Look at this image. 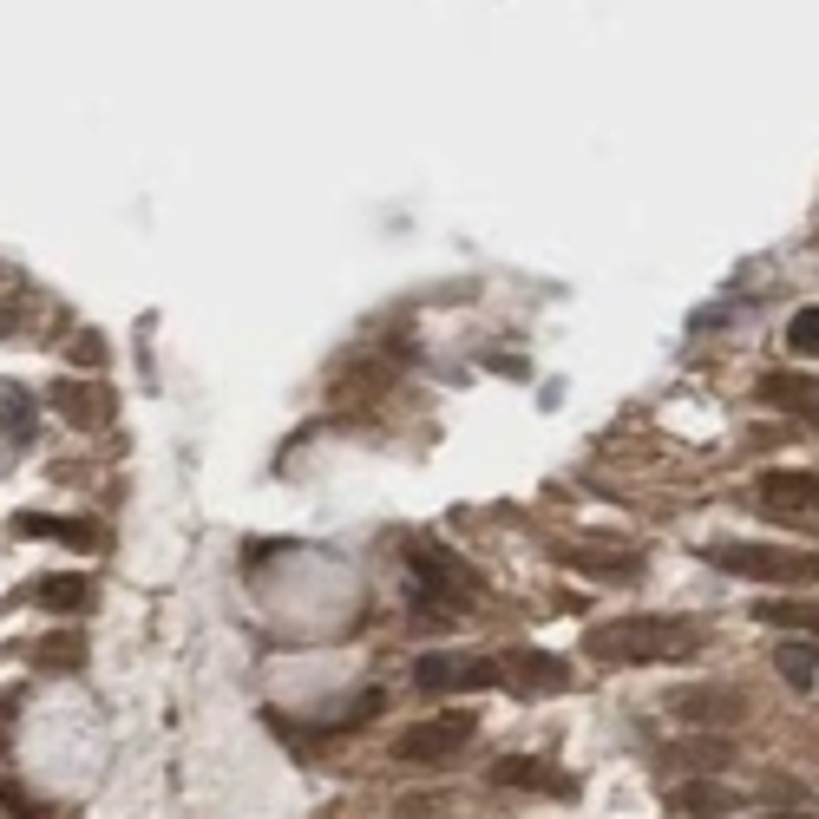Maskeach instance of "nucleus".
<instances>
[{
  "mask_svg": "<svg viewBox=\"0 0 819 819\" xmlns=\"http://www.w3.org/2000/svg\"><path fill=\"white\" fill-rule=\"evenodd\" d=\"M584 649L610 669H649V663H688L702 649V629L682 616H616V623H596Z\"/></svg>",
  "mask_w": 819,
  "mask_h": 819,
  "instance_id": "1",
  "label": "nucleus"
},
{
  "mask_svg": "<svg viewBox=\"0 0 819 819\" xmlns=\"http://www.w3.org/2000/svg\"><path fill=\"white\" fill-rule=\"evenodd\" d=\"M715 571L747 584H819V551H780V544H715Z\"/></svg>",
  "mask_w": 819,
  "mask_h": 819,
  "instance_id": "2",
  "label": "nucleus"
},
{
  "mask_svg": "<svg viewBox=\"0 0 819 819\" xmlns=\"http://www.w3.org/2000/svg\"><path fill=\"white\" fill-rule=\"evenodd\" d=\"M407 571H413V610L433 616V623H447V616H459L472 603V577L459 564H447V557H433V551H413Z\"/></svg>",
  "mask_w": 819,
  "mask_h": 819,
  "instance_id": "3",
  "label": "nucleus"
},
{
  "mask_svg": "<svg viewBox=\"0 0 819 819\" xmlns=\"http://www.w3.org/2000/svg\"><path fill=\"white\" fill-rule=\"evenodd\" d=\"M413 682L427 695H472V688H505V656H420Z\"/></svg>",
  "mask_w": 819,
  "mask_h": 819,
  "instance_id": "4",
  "label": "nucleus"
},
{
  "mask_svg": "<svg viewBox=\"0 0 819 819\" xmlns=\"http://www.w3.org/2000/svg\"><path fill=\"white\" fill-rule=\"evenodd\" d=\"M472 728H479V715H433V721H413V728H400V741H393V760H407V767H427V760H447L452 747L472 741Z\"/></svg>",
  "mask_w": 819,
  "mask_h": 819,
  "instance_id": "5",
  "label": "nucleus"
},
{
  "mask_svg": "<svg viewBox=\"0 0 819 819\" xmlns=\"http://www.w3.org/2000/svg\"><path fill=\"white\" fill-rule=\"evenodd\" d=\"M754 499H760V512L807 519V512H819V472H787V465H774V472H760Z\"/></svg>",
  "mask_w": 819,
  "mask_h": 819,
  "instance_id": "6",
  "label": "nucleus"
},
{
  "mask_svg": "<svg viewBox=\"0 0 819 819\" xmlns=\"http://www.w3.org/2000/svg\"><path fill=\"white\" fill-rule=\"evenodd\" d=\"M747 807L741 787H721L715 774H702V780H675L669 787V813L682 819H735Z\"/></svg>",
  "mask_w": 819,
  "mask_h": 819,
  "instance_id": "7",
  "label": "nucleus"
},
{
  "mask_svg": "<svg viewBox=\"0 0 819 819\" xmlns=\"http://www.w3.org/2000/svg\"><path fill=\"white\" fill-rule=\"evenodd\" d=\"M669 708L682 715V721H695V728L715 735V728H735V721L747 715V695L741 688H682Z\"/></svg>",
  "mask_w": 819,
  "mask_h": 819,
  "instance_id": "8",
  "label": "nucleus"
},
{
  "mask_svg": "<svg viewBox=\"0 0 819 819\" xmlns=\"http://www.w3.org/2000/svg\"><path fill=\"white\" fill-rule=\"evenodd\" d=\"M760 400H767L774 413H800V420H819V380H813V373H794V368L760 373Z\"/></svg>",
  "mask_w": 819,
  "mask_h": 819,
  "instance_id": "9",
  "label": "nucleus"
},
{
  "mask_svg": "<svg viewBox=\"0 0 819 819\" xmlns=\"http://www.w3.org/2000/svg\"><path fill=\"white\" fill-rule=\"evenodd\" d=\"M505 688H524V695H551V688H571V669H564L557 656H538V649H524V656H505Z\"/></svg>",
  "mask_w": 819,
  "mask_h": 819,
  "instance_id": "10",
  "label": "nucleus"
},
{
  "mask_svg": "<svg viewBox=\"0 0 819 819\" xmlns=\"http://www.w3.org/2000/svg\"><path fill=\"white\" fill-rule=\"evenodd\" d=\"M492 780H499V787H524V794H571V780H564L557 767L531 760V754H512V760H499V767H492Z\"/></svg>",
  "mask_w": 819,
  "mask_h": 819,
  "instance_id": "11",
  "label": "nucleus"
},
{
  "mask_svg": "<svg viewBox=\"0 0 819 819\" xmlns=\"http://www.w3.org/2000/svg\"><path fill=\"white\" fill-rule=\"evenodd\" d=\"M728 760H735V741H721V735H695V741L663 747V767H702V774H715V767H728Z\"/></svg>",
  "mask_w": 819,
  "mask_h": 819,
  "instance_id": "12",
  "label": "nucleus"
},
{
  "mask_svg": "<svg viewBox=\"0 0 819 819\" xmlns=\"http://www.w3.org/2000/svg\"><path fill=\"white\" fill-rule=\"evenodd\" d=\"M774 669H780L787 688H813L819 682V643L813 636H787V643L774 649Z\"/></svg>",
  "mask_w": 819,
  "mask_h": 819,
  "instance_id": "13",
  "label": "nucleus"
},
{
  "mask_svg": "<svg viewBox=\"0 0 819 819\" xmlns=\"http://www.w3.org/2000/svg\"><path fill=\"white\" fill-rule=\"evenodd\" d=\"M53 400H60V413H66L73 427H99V420H105V393H99V387L60 380V387H53Z\"/></svg>",
  "mask_w": 819,
  "mask_h": 819,
  "instance_id": "14",
  "label": "nucleus"
},
{
  "mask_svg": "<svg viewBox=\"0 0 819 819\" xmlns=\"http://www.w3.org/2000/svg\"><path fill=\"white\" fill-rule=\"evenodd\" d=\"M33 663H40V669H79V663H85V636H79V629L40 636V643H33Z\"/></svg>",
  "mask_w": 819,
  "mask_h": 819,
  "instance_id": "15",
  "label": "nucleus"
},
{
  "mask_svg": "<svg viewBox=\"0 0 819 819\" xmlns=\"http://www.w3.org/2000/svg\"><path fill=\"white\" fill-rule=\"evenodd\" d=\"M0 433L7 440H33V400L13 380H0Z\"/></svg>",
  "mask_w": 819,
  "mask_h": 819,
  "instance_id": "16",
  "label": "nucleus"
},
{
  "mask_svg": "<svg viewBox=\"0 0 819 819\" xmlns=\"http://www.w3.org/2000/svg\"><path fill=\"white\" fill-rule=\"evenodd\" d=\"M754 616H760V623H774V629H800V636H813V643H819V610H813V603H760Z\"/></svg>",
  "mask_w": 819,
  "mask_h": 819,
  "instance_id": "17",
  "label": "nucleus"
},
{
  "mask_svg": "<svg viewBox=\"0 0 819 819\" xmlns=\"http://www.w3.org/2000/svg\"><path fill=\"white\" fill-rule=\"evenodd\" d=\"M40 603H47V610H85V603H92V577L60 571V577H47V584H40Z\"/></svg>",
  "mask_w": 819,
  "mask_h": 819,
  "instance_id": "18",
  "label": "nucleus"
},
{
  "mask_svg": "<svg viewBox=\"0 0 819 819\" xmlns=\"http://www.w3.org/2000/svg\"><path fill=\"white\" fill-rule=\"evenodd\" d=\"M13 531H20V538H66V544H92V531H85V524H60V519H47V512H20Z\"/></svg>",
  "mask_w": 819,
  "mask_h": 819,
  "instance_id": "19",
  "label": "nucleus"
},
{
  "mask_svg": "<svg viewBox=\"0 0 819 819\" xmlns=\"http://www.w3.org/2000/svg\"><path fill=\"white\" fill-rule=\"evenodd\" d=\"M380 708H387V695H380V688H368V695H355V702H348V708H341V715L328 721V735H341V728H368V721L380 715Z\"/></svg>",
  "mask_w": 819,
  "mask_h": 819,
  "instance_id": "20",
  "label": "nucleus"
},
{
  "mask_svg": "<svg viewBox=\"0 0 819 819\" xmlns=\"http://www.w3.org/2000/svg\"><path fill=\"white\" fill-rule=\"evenodd\" d=\"M787 348H794V355H819V308H794V321H787Z\"/></svg>",
  "mask_w": 819,
  "mask_h": 819,
  "instance_id": "21",
  "label": "nucleus"
},
{
  "mask_svg": "<svg viewBox=\"0 0 819 819\" xmlns=\"http://www.w3.org/2000/svg\"><path fill=\"white\" fill-rule=\"evenodd\" d=\"M0 807H13L20 819H40V813H47V807H40V800H27V794H20L13 780H0Z\"/></svg>",
  "mask_w": 819,
  "mask_h": 819,
  "instance_id": "22",
  "label": "nucleus"
},
{
  "mask_svg": "<svg viewBox=\"0 0 819 819\" xmlns=\"http://www.w3.org/2000/svg\"><path fill=\"white\" fill-rule=\"evenodd\" d=\"M99 355H105V341H99V335H79V341H73V361H85V368H99Z\"/></svg>",
  "mask_w": 819,
  "mask_h": 819,
  "instance_id": "23",
  "label": "nucleus"
},
{
  "mask_svg": "<svg viewBox=\"0 0 819 819\" xmlns=\"http://www.w3.org/2000/svg\"><path fill=\"white\" fill-rule=\"evenodd\" d=\"M7 735H13V702H0V747H7Z\"/></svg>",
  "mask_w": 819,
  "mask_h": 819,
  "instance_id": "24",
  "label": "nucleus"
},
{
  "mask_svg": "<svg viewBox=\"0 0 819 819\" xmlns=\"http://www.w3.org/2000/svg\"><path fill=\"white\" fill-rule=\"evenodd\" d=\"M760 819H807V813H760Z\"/></svg>",
  "mask_w": 819,
  "mask_h": 819,
  "instance_id": "25",
  "label": "nucleus"
}]
</instances>
